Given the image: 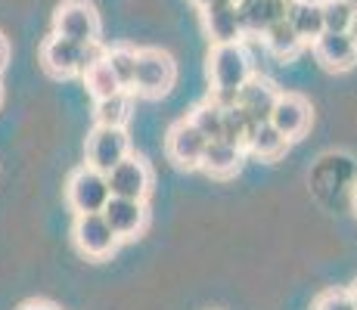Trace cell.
I'll return each instance as SVG.
<instances>
[{
    "label": "cell",
    "mask_w": 357,
    "mask_h": 310,
    "mask_svg": "<svg viewBox=\"0 0 357 310\" xmlns=\"http://www.w3.org/2000/svg\"><path fill=\"white\" fill-rule=\"evenodd\" d=\"M190 3L199 6V10H205V6H211V3H215V0H190Z\"/></svg>",
    "instance_id": "83f0119b"
},
{
    "label": "cell",
    "mask_w": 357,
    "mask_h": 310,
    "mask_svg": "<svg viewBox=\"0 0 357 310\" xmlns=\"http://www.w3.org/2000/svg\"><path fill=\"white\" fill-rule=\"evenodd\" d=\"M348 34H351V40H354V44H357V19H354V22H351V29H348Z\"/></svg>",
    "instance_id": "f546056e"
},
{
    "label": "cell",
    "mask_w": 357,
    "mask_h": 310,
    "mask_svg": "<svg viewBox=\"0 0 357 310\" xmlns=\"http://www.w3.org/2000/svg\"><path fill=\"white\" fill-rule=\"evenodd\" d=\"M109 189L112 196H125V199H143L146 202L149 189H153V171L143 162L140 155H128L109 171Z\"/></svg>",
    "instance_id": "9c48e42d"
},
{
    "label": "cell",
    "mask_w": 357,
    "mask_h": 310,
    "mask_svg": "<svg viewBox=\"0 0 357 310\" xmlns=\"http://www.w3.org/2000/svg\"><path fill=\"white\" fill-rule=\"evenodd\" d=\"M22 310H59L56 304H50V301H29Z\"/></svg>",
    "instance_id": "4316f807"
},
{
    "label": "cell",
    "mask_w": 357,
    "mask_h": 310,
    "mask_svg": "<svg viewBox=\"0 0 357 310\" xmlns=\"http://www.w3.org/2000/svg\"><path fill=\"white\" fill-rule=\"evenodd\" d=\"M75 245H78L81 254L93 261H102L119 248L121 239L115 236V230L109 226V220L102 217V211H93V215H75V226H72Z\"/></svg>",
    "instance_id": "8992f818"
},
{
    "label": "cell",
    "mask_w": 357,
    "mask_h": 310,
    "mask_svg": "<svg viewBox=\"0 0 357 310\" xmlns=\"http://www.w3.org/2000/svg\"><path fill=\"white\" fill-rule=\"evenodd\" d=\"M271 124L277 130H283L289 140H298L311 127V102L298 93H280L277 106L271 112Z\"/></svg>",
    "instance_id": "4fadbf2b"
},
{
    "label": "cell",
    "mask_w": 357,
    "mask_h": 310,
    "mask_svg": "<svg viewBox=\"0 0 357 310\" xmlns=\"http://www.w3.org/2000/svg\"><path fill=\"white\" fill-rule=\"evenodd\" d=\"M84 84H87V91H91L93 100H102V96H112V93L125 91V87H121V81L115 78L112 65L106 62V56H102L100 62H93V65L84 72Z\"/></svg>",
    "instance_id": "44dd1931"
},
{
    "label": "cell",
    "mask_w": 357,
    "mask_h": 310,
    "mask_svg": "<svg viewBox=\"0 0 357 310\" xmlns=\"http://www.w3.org/2000/svg\"><path fill=\"white\" fill-rule=\"evenodd\" d=\"M53 31L81 44H100V13L91 0H63L53 13Z\"/></svg>",
    "instance_id": "5b68a950"
},
{
    "label": "cell",
    "mask_w": 357,
    "mask_h": 310,
    "mask_svg": "<svg viewBox=\"0 0 357 310\" xmlns=\"http://www.w3.org/2000/svg\"><path fill=\"white\" fill-rule=\"evenodd\" d=\"M314 310H357V304H354L351 295H348V288H345V292H335V288H329V292H324L317 298Z\"/></svg>",
    "instance_id": "d4e9b609"
},
{
    "label": "cell",
    "mask_w": 357,
    "mask_h": 310,
    "mask_svg": "<svg viewBox=\"0 0 357 310\" xmlns=\"http://www.w3.org/2000/svg\"><path fill=\"white\" fill-rule=\"evenodd\" d=\"M202 22L215 44H233V40H243L245 34L243 19H239V3H233V0H215L211 6H205Z\"/></svg>",
    "instance_id": "7c38bea8"
},
{
    "label": "cell",
    "mask_w": 357,
    "mask_h": 310,
    "mask_svg": "<svg viewBox=\"0 0 357 310\" xmlns=\"http://www.w3.org/2000/svg\"><path fill=\"white\" fill-rule=\"evenodd\" d=\"M130 106H134V91H119L93 102V118L106 127H125L130 118Z\"/></svg>",
    "instance_id": "d6986e66"
},
{
    "label": "cell",
    "mask_w": 357,
    "mask_h": 310,
    "mask_svg": "<svg viewBox=\"0 0 357 310\" xmlns=\"http://www.w3.org/2000/svg\"><path fill=\"white\" fill-rule=\"evenodd\" d=\"M289 137L283 134V130H277L271 121H261L255 127V134L249 137V146H245V153L258 155L261 162H277L280 155L289 149Z\"/></svg>",
    "instance_id": "ac0fdd59"
},
{
    "label": "cell",
    "mask_w": 357,
    "mask_h": 310,
    "mask_svg": "<svg viewBox=\"0 0 357 310\" xmlns=\"http://www.w3.org/2000/svg\"><path fill=\"white\" fill-rule=\"evenodd\" d=\"M277 96H280V91L271 84V81L252 75V78L243 84V91H239V106L261 124V121H271V112H273V106H277Z\"/></svg>",
    "instance_id": "e0dca14e"
},
{
    "label": "cell",
    "mask_w": 357,
    "mask_h": 310,
    "mask_svg": "<svg viewBox=\"0 0 357 310\" xmlns=\"http://www.w3.org/2000/svg\"><path fill=\"white\" fill-rule=\"evenodd\" d=\"M130 155V137L125 127H106L97 124L87 137V164H93L97 171L109 174L121 158Z\"/></svg>",
    "instance_id": "52a82bcc"
},
{
    "label": "cell",
    "mask_w": 357,
    "mask_h": 310,
    "mask_svg": "<svg viewBox=\"0 0 357 310\" xmlns=\"http://www.w3.org/2000/svg\"><path fill=\"white\" fill-rule=\"evenodd\" d=\"M66 199H68V205H72L75 215H93V211H102L106 202L112 199L109 177L93 168V164H84V168L72 171V177H68Z\"/></svg>",
    "instance_id": "277c9868"
},
{
    "label": "cell",
    "mask_w": 357,
    "mask_h": 310,
    "mask_svg": "<svg viewBox=\"0 0 357 310\" xmlns=\"http://www.w3.org/2000/svg\"><path fill=\"white\" fill-rule=\"evenodd\" d=\"M243 158H245V149L236 146V143H230V140H208V146H205V155H202V171L208 177L227 180V177L239 174V168H243Z\"/></svg>",
    "instance_id": "5bb4252c"
},
{
    "label": "cell",
    "mask_w": 357,
    "mask_h": 310,
    "mask_svg": "<svg viewBox=\"0 0 357 310\" xmlns=\"http://www.w3.org/2000/svg\"><path fill=\"white\" fill-rule=\"evenodd\" d=\"M102 217L109 220V226L115 230V236L125 242V239H134L143 233L149 220V211H146V202L143 199H125V196H112L102 208Z\"/></svg>",
    "instance_id": "30bf717a"
},
{
    "label": "cell",
    "mask_w": 357,
    "mask_h": 310,
    "mask_svg": "<svg viewBox=\"0 0 357 310\" xmlns=\"http://www.w3.org/2000/svg\"><path fill=\"white\" fill-rule=\"evenodd\" d=\"M177 81V65L174 59L165 50L146 47V50H137V81H134V93L149 96V100H159V96L171 93Z\"/></svg>",
    "instance_id": "3957f363"
},
{
    "label": "cell",
    "mask_w": 357,
    "mask_h": 310,
    "mask_svg": "<svg viewBox=\"0 0 357 310\" xmlns=\"http://www.w3.org/2000/svg\"><path fill=\"white\" fill-rule=\"evenodd\" d=\"M286 19L305 44H314L326 31L324 22V3L320 0H286Z\"/></svg>",
    "instance_id": "2e32d148"
},
{
    "label": "cell",
    "mask_w": 357,
    "mask_h": 310,
    "mask_svg": "<svg viewBox=\"0 0 357 310\" xmlns=\"http://www.w3.org/2000/svg\"><path fill=\"white\" fill-rule=\"evenodd\" d=\"M311 47L317 62L329 72H348L357 65V44L348 31H324Z\"/></svg>",
    "instance_id": "8fae6325"
},
{
    "label": "cell",
    "mask_w": 357,
    "mask_h": 310,
    "mask_svg": "<svg viewBox=\"0 0 357 310\" xmlns=\"http://www.w3.org/2000/svg\"><path fill=\"white\" fill-rule=\"evenodd\" d=\"M324 3V22L326 31H348L354 22V6L348 0H320Z\"/></svg>",
    "instance_id": "cb8c5ba5"
},
{
    "label": "cell",
    "mask_w": 357,
    "mask_h": 310,
    "mask_svg": "<svg viewBox=\"0 0 357 310\" xmlns=\"http://www.w3.org/2000/svg\"><path fill=\"white\" fill-rule=\"evenodd\" d=\"M239 19H243L245 34H261L264 38L280 19H286V0H243L239 3Z\"/></svg>",
    "instance_id": "9a60e30c"
},
{
    "label": "cell",
    "mask_w": 357,
    "mask_h": 310,
    "mask_svg": "<svg viewBox=\"0 0 357 310\" xmlns=\"http://www.w3.org/2000/svg\"><path fill=\"white\" fill-rule=\"evenodd\" d=\"M354 211H357V189H354Z\"/></svg>",
    "instance_id": "4dcf8cb0"
},
{
    "label": "cell",
    "mask_w": 357,
    "mask_h": 310,
    "mask_svg": "<svg viewBox=\"0 0 357 310\" xmlns=\"http://www.w3.org/2000/svg\"><path fill=\"white\" fill-rule=\"evenodd\" d=\"M233 3H243V0H233Z\"/></svg>",
    "instance_id": "1f68e13d"
},
{
    "label": "cell",
    "mask_w": 357,
    "mask_h": 310,
    "mask_svg": "<svg viewBox=\"0 0 357 310\" xmlns=\"http://www.w3.org/2000/svg\"><path fill=\"white\" fill-rule=\"evenodd\" d=\"M264 44H267V50H271L273 56L292 59V56H298V50L305 47V40L298 38V31L292 29L289 19H280V22L264 34Z\"/></svg>",
    "instance_id": "ffe728a7"
},
{
    "label": "cell",
    "mask_w": 357,
    "mask_h": 310,
    "mask_svg": "<svg viewBox=\"0 0 357 310\" xmlns=\"http://www.w3.org/2000/svg\"><path fill=\"white\" fill-rule=\"evenodd\" d=\"M190 121H193L208 140H221L224 137V109L218 106L215 100H205L202 106H196L193 112H190Z\"/></svg>",
    "instance_id": "603a6c76"
},
{
    "label": "cell",
    "mask_w": 357,
    "mask_h": 310,
    "mask_svg": "<svg viewBox=\"0 0 357 310\" xmlns=\"http://www.w3.org/2000/svg\"><path fill=\"white\" fill-rule=\"evenodd\" d=\"M348 295H351V298H354V304H357V279L351 282V286H348Z\"/></svg>",
    "instance_id": "f1b7e54d"
},
{
    "label": "cell",
    "mask_w": 357,
    "mask_h": 310,
    "mask_svg": "<svg viewBox=\"0 0 357 310\" xmlns=\"http://www.w3.org/2000/svg\"><path fill=\"white\" fill-rule=\"evenodd\" d=\"M106 56L100 44H81V40L63 38L53 31L40 47V65L53 78H72V75H84L93 62Z\"/></svg>",
    "instance_id": "6da1fadb"
},
{
    "label": "cell",
    "mask_w": 357,
    "mask_h": 310,
    "mask_svg": "<svg viewBox=\"0 0 357 310\" xmlns=\"http://www.w3.org/2000/svg\"><path fill=\"white\" fill-rule=\"evenodd\" d=\"M205 146H208V137H205L190 118L177 121L174 127L168 130V140H165V153H168V158L177 164V168H187V171L202 168Z\"/></svg>",
    "instance_id": "ba28073f"
},
{
    "label": "cell",
    "mask_w": 357,
    "mask_h": 310,
    "mask_svg": "<svg viewBox=\"0 0 357 310\" xmlns=\"http://www.w3.org/2000/svg\"><path fill=\"white\" fill-rule=\"evenodd\" d=\"M208 78H211V91H243V84L252 78V59L245 53L243 40L211 47Z\"/></svg>",
    "instance_id": "7a4b0ae2"
},
{
    "label": "cell",
    "mask_w": 357,
    "mask_h": 310,
    "mask_svg": "<svg viewBox=\"0 0 357 310\" xmlns=\"http://www.w3.org/2000/svg\"><path fill=\"white\" fill-rule=\"evenodd\" d=\"M6 62H10V44H6V38L0 34V72L6 68Z\"/></svg>",
    "instance_id": "484cf974"
},
{
    "label": "cell",
    "mask_w": 357,
    "mask_h": 310,
    "mask_svg": "<svg viewBox=\"0 0 357 310\" xmlns=\"http://www.w3.org/2000/svg\"><path fill=\"white\" fill-rule=\"evenodd\" d=\"M106 62L112 65L115 78L121 81V87L125 91H134V81H137V50L134 47H112V50H106Z\"/></svg>",
    "instance_id": "7402d4cb"
}]
</instances>
